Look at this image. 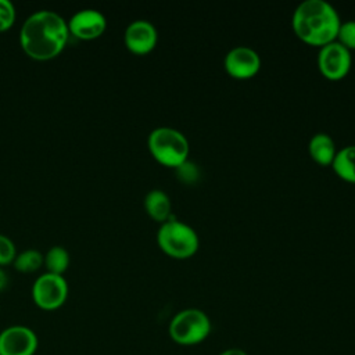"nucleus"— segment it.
Returning a JSON list of instances; mask_svg holds the SVG:
<instances>
[{"instance_id": "nucleus-1", "label": "nucleus", "mask_w": 355, "mask_h": 355, "mask_svg": "<svg viewBox=\"0 0 355 355\" xmlns=\"http://www.w3.org/2000/svg\"><path fill=\"white\" fill-rule=\"evenodd\" d=\"M69 37L67 21L55 11L39 10L32 12L19 31V44L24 53L37 61L57 57Z\"/></svg>"}, {"instance_id": "nucleus-2", "label": "nucleus", "mask_w": 355, "mask_h": 355, "mask_svg": "<svg viewBox=\"0 0 355 355\" xmlns=\"http://www.w3.org/2000/svg\"><path fill=\"white\" fill-rule=\"evenodd\" d=\"M340 25L337 11L324 0H305L293 14L295 35L311 46L323 47L334 42Z\"/></svg>"}, {"instance_id": "nucleus-3", "label": "nucleus", "mask_w": 355, "mask_h": 355, "mask_svg": "<svg viewBox=\"0 0 355 355\" xmlns=\"http://www.w3.org/2000/svg\"><path fill=\"white\" fill-rule=\"evenodd\" d=\"M151 155L162 165L179 168L187 162L189 141L178 129L159 126L150 132L147 139Z\"/></svg>"}, {"instance_id": "nucleus-4", "label": "nucleus", "mask_w": 355, "mask_h": 355, "mask_svg": "<svg viewBox=\"0 0 355 355\" xmlns=\"http://www.w3.org/2000/svg\"><path fill=\"white\" fill-rule=\"evenodd\" d=\"M157 243L166 255L176 259L190 258L198 250L196 230L175 216L161 223L157 232Z\"/></svg>"}, {"instance_id": "nucleus-5", "label": "nucleus", "mask_w": 355, "mask_h": 355, "mask_svg": "<svg viewBox=\"0 0 355 355\" xmlns=\"http://www.w3.org/2000/svg\"><path fill=\"white\" fill-rule=\"evenodd\" d=\"M168 333L179 345H196L209 336L211 320L201 309L187 308L172 318Z\"/></svg>"}, {"instance_id": "nucleus-6", "label": "nucleus", "mask_w": 355, "mask_h": 355, "mask_svg": "<svg viewBox=\"0 0 355 355\" xmlns=\"http://www.w3.org/2000/svg\"><path fill=\"white\" fill-rule=\"evenodd\" d=\"M68 298V283L64 276L44 272L32 286V300L43 311H55Z\"/></svg>"}, {"instance_id": "nucleus-7", "label": "nucleus", "mask_w": 355, "mask_h": 355, "mask_svg": "<svg viewBox=\"0 0 355 355\" xmlns=\"http://www.w3.org/2000/svg\"><path fill=\"white\" fill-rule=\"evenodd\" d=\"M37 345V336L28 326L14 324L0 331V355H35Z\"/></svg>"}, {"instance_id": "nucleus-8", "label": "nucleus", "mask_w": 355, "mask_h": 355, "mask_svg": "<svg viewBox=\"0 0 355 355\" xmlns=\"http://www.w3.org/2000/svg\"><path fill=\"white\" fill-rule=\"evenodd\" d=\"M351 51L337 40L320 47L318 65L322 75L330 80L344 78L351 68Z\"/></svg>"}, {"instance_id": "nucleus-9", "label": "nucleus", "mask_w": 355, "mask_h": 355, "mask_svg": "<svg viewBox=\"0 0 355 355\" xmlns=\"http://www.w3.org/2000/svg\"><path fill=\"white\" fill-rule=\"evenodd\" d=\"M67 25L69 35L82 40H90L103 35L107 28V19L98 10L83 8L72 14Z\"/></svg>"}, {"instance_id": "nucleus-10", "label": "nucleus", "mask_w": 355, "mask_h": 355, "mask_svg": "<svg viewBox=\"0 0 355 355\" xmlns=\"http://www.w3.org/2000/svg\"><path fill=\"white\" fill-rule=\"evenodd\" d=\"M226 72L236 79H248L257 75L261 68L258 53L250 47L239 46L232 49L223 60Z\"/></svg>"}, {"instance_id": "nucleus-11", "label": "nucleus", "mask_w": 355, "mask_h": 355, "mask_svg": "<svg viewBox=\"0 0 355 355\" xmlns=\"http://www.w3.org/2000/svg\"><path fill=\"white\" fill-rule=\"evenodd\" d=\"M157 29L146 19H136L130 22L123 33L126 47L135 54H147L157 44Z\"/></svg>"}, {"instance_id": "nucleus-12", "label": "nucleus", "mask_w": 355, "mask_h": 355, "mask_svg": "<svg viewBox=\"0 0 355 355\" xmlns=\"http://www.w3.org/2000/svg\"><path fill=\"white\" fill-rule=\"evenodd\" d=\"M146 212L157 222L164 223L172 215V204L168 194L159 189L148 191L144 197Z\"/></svg>"}, {"instance_id": "nucleus-13", "label": "nucleus", "mask_w": 355, "mask_h": 355, "mask_svg": "<svg viewBox=\"0 0 355 355\" xmlns=\"http://www.w3.org/2000/svg\"><path fill=\"white\" fill-rule=\"evenodd\" d=\"M312 159L320 165H331L337 154L336 144L327 133H316L309 140L308 146Z\"/></svg>"}, {"instance_id": "nucleus-14", "label": "nucleus", "mask_w": 355, "mask_h": 355, "mask_svg": "<svg viewBox=\"0 0 355 355\" xmlns=\"http://www.w3.org/2000/svg\"><path fill=\"white\" fill-rule=\"evenodd\" d=\"M331 166L338 178L345 182L355 183V144L338 150Z\"/></svg>"}, {"instance_id": "nucleus-15", "label": "nucleus", "mask_w": 355, "mask_h": 355, "mask_svg": "<svg viewBox=\"0 0 355 355\" xmlns=\"http://www.w3.org/2000/svg\"><path fill=\"white\" fill-rule=\"evenodd\" d=\"M43 265L47 269L46 272L64 276L69 266V252L61 245H54L46 252Z\"/></svg>"}, {"instance_id": "nucleus-16", "label": "nucleus", "mask_w": 355, "mask_h": 355, "mask_svg": "<svg viewBox=\"0 0 355 355\" xmlns=\"http://www.w3.org/2000/svg\"><path fill=\"white\" fill-rule=\"evenodd\" d=\"M43 261H44V255L40 251L29 248L22 252H17V257L12 263L18 272L32 273L43 266Z\"/></svg>"}, {"instance_id": "nucleus-17", "label": "nucleus", "mask_w": 355, "mask_h": 355, "mask_svg": "<svg viewBox=\"0 0 355 355\" xmlns=\"http://www.w3.org/2000/svg\"><path fill=\"white\" fill-rule=\"evenodd\" d=\"M337 42L349 51L355 50V21L341 22L337 33Z\"/></svg>"}, {"instance_id": "nucleus-18", "label": "nucleus", "mask_w": 355, "mask_h": 355, "mask_svg": "<svg viewBox=\"0 0 355 355\" xmlns=\"http://www.w3.org/2000/svg\"><path fill=\"white\" fill-rule=\"evenodd\" d=\"M15 7L10 0H0V32H4L15 22Z\"/></svg>"}, {"instance_id": "nucleus-19", "label": "nucleus", "mask_w": 355, "mask_h": 355, "mask_svg": "<svg viewBox=\"0 0 355 355\" xmlns=\"http://www.w3.org/2000/svg\"><path fill=\"white\" fill-rule=\"evenodd\" d=\"M15 257H17V248L14 241L7 236L0 234V266L14 262Z\"/></svg>"}, {"instance_id": "nucleus-20", "label": "nucleus", "mask_w": 355, "mask_h": 355, "mask_svg": "<svg viewBox=\"0 0 355 355\" xmlns=\"http://www.w3.org/2000/svg\"><path fill=\"white\" fill-rule=\"evenodd\" d=\"M219 355H247V352L240 348H229V349H225L223 352H220Z\"/></svg>"}, {"instance_id": "nucleus-21", "label": "nucleus", "mask_w": 355, "mask_h": 355, "mask_svg": "<svg viewBox=\"0 0 355 355\" xmlns=\"http://www.w3.org/2000/svg\"><path fill=\"white\" fill-rule=\"evenodd\" d=\"M7 283H8L7 273L0 268V291H3L7 287Z\"/></svg>"}]
</instances>
